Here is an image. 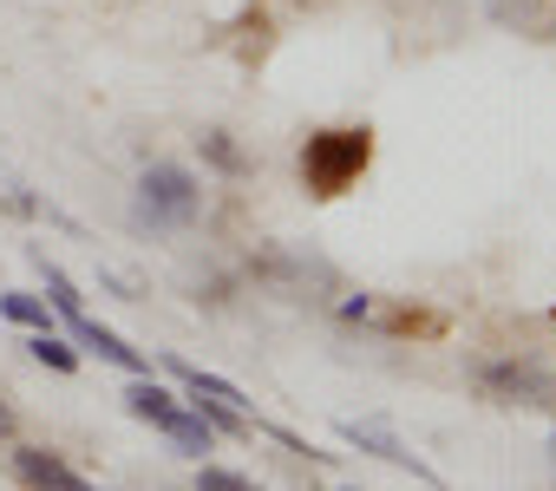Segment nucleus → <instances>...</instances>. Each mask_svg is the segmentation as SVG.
<instances>
[{"instance_id": "nucleus-4", "label": "nucleus", "mask_w": 556, "mask_h": 491, "mask_svg": "<svg viewBox=\"0 0 556 491\" xmlns=\"http://www.w3.org/2000/svg\"><path fill=\"white\" fill-rule=\"evenodd\" d=\"M125 406H131V419H144V426H157L164 439H177L184 452H197V458L210 452V426L197 419V406H184L177 393H164V387H151L144 374H138V380L125 387Z\"/></svg>"}, {"instance_id": "nucleus-7", "label": "nucleus", "mask_w": 556, "mask_h": 491, "mask_svg": "<svg viewBox=\"0 0 556 491\" xmlns=\"http://www.w3.org/2000/svg\"><path fill=\"white\" fill-rule=\"evenodd\" d=\"M341 439H354V445H367V452H380V458H393V465H406V471H419V478H432L393 432H380V426H341Z\"/></svg>"}, {"instance_id": "nucleus-10", "label": "nucleus", "mask_w": 556, "mask_h": 491, "mask_svg": "<svg viewBox=\"0 0 556 491\" xmlns=\"http://www.w3.org/2000/svg\"><path fill=\"white\" fill-rule=\"evenodd\" d=\"M197 491H255V484H249L242 471H223V465H203V471H197Z\"/></svg>"}, {"instance_id": "nucleus-13", "label": "nucleus", "mask_w": 556, "mask_h": 491, "mask_svg": "<svg viewBox=\"0 0 556 491\" xmlns=\"http://www.w3.org/2000/svg\"><path fill=\"white\" fill-rule=\"evenodd\" d=\"M0 439H14V413L8 406H0Z\"/></svg>"}, {"instance_id": "nucleus-1", "label": "nucleus", "mask_w": 556, "mask_h": 491, "mask_svg": "<svg viewBox=\"0 0 556 491\" xmlns=\"http://www.w3.org/2000/svg\"><path fill=\"white\" fill-rule=\"evenodd\" d=\"M367 164H374V131L367 125H328V131H308V144H302L308 197H341L348 184H361Z\"/></svg>"}, {"instance_id": "nucleus-3", "label": "nucleus", "mask_w": 556, "mask_h": 491, "mask_svg": "<svg viewBox=\"0 0 556 491\" xmlns=\"http://www.w3.org/2000/svg\"><path fill=\"white\" fill-rule=\"evenodd\" d=\"M197 210H203V190H197V177H190L184 164H151V171L138 177V203H131L138 229L170 236V229H190Z\"/></svg>"}, {"instance_id": "nucleus-9", "label": "nucleus", "mask_w": 556, "mask_h": 491, "mask_svg": "<svg viewBox=\"0 0 556 491\" xmlns=\"http://www.w3.org/2000/svg\"><path fill=\"white\" fill-rule=\"evenodd\" d=\"M27 354L40 361V367H53V374H79V354L53 335V328H40V335H27Z\"/></svg>"}, {"instance_id": "nucleus-2", "label": "nucleus", "mask_w": 556, "mask_h": 491, "mask_svg": "<svg viewBox=\"0 0 556 491\" xmlns=\"http://www.w3.org/2000/svg\"><path fill=\"white\" fill-rule=\"evenodd\" d=\"M40 276H47L53 315L73 328V341H79V348H92L99 361H112V367H125V374H151V354H144V348H131L125 335H112V328H99V322L86 315V302H79V289H73V276H66V269H53V263L40 256Z\"/></svg>"}, {"instance_id": "nucleus-5", "label": "nucleus", "mask_w": 556, "mask_h": 491, "mask_svg": "<svg viewBox=\"0 0 556 491\" xmlns=\"http://www.w3.org/2000/svg\"><path fill=\"white\" fill-rule=\"evenodd\" d=\"M478 387L497 393V400H523V406L556 400V380H549L536 361H491V367H478Z\"/></svg>"}, {"instance_id": "nucleus-12", "label": "nucleus", "mask_w": 556, "mask_h": 491, "mask_svg": "<svg viewBox=\"0 0 556 491\" xmlns=\"http://www.w3.org/2000/svg\"><path fill=\"white\" fill-rule=\"evenodd\" d=\"M491 14H497V21H536L543 0H491Z\"/></svg>"}, {"instance_id": "nucleus-14", "label": "nucleus", "mask_w": 556, "mask_h": 491, "mask_svg": "<svg viewBox=\"0 0 556 491\" xmlns=\"http://www.w3.org/2000/svg\"><path fill=\"white\" fill-rule=\"evenodd\" d=\"M341 491H361V484H341Z\"/></svg>"}, {"instance_id": "nucleus-6", "label": "nucleus", "mask_w": 556, "mask_h": 491, "mask_svg": "<svg viewBox=\"0 0 556 491\" xmlns=\"http://www.w3.org/2000/svg\"><path fill=\"white\" fill-rule=\"evenodd\" d=\"M14 478H21L27 491H92V484H86L60 452H47V445H21V452H14Z\"/></svg>"}, {"instance_id": "nucleus-8", "label": "nucleus", "mask_w": 556, "mask_h": 491, "mask_svg": "<svg viewBox=\"0 0 556 491\" xmlns=\"http://www.w3.org/2000/svg\"><path fill=\"white\" fill-rule=\"evenodd\" d=\"M0 315H8L14 328H34V335H40V328H53V309H47L40 295H21V289L0 295Z\"/></svg>"}, {"instance_id": "nucleus-11", "label": "nucleus", "mask_w": 556, "mask_h": 491, "mask_svg": "<svg viewBox=\"0 0 556 491\" xmlns=\"http://www.w3.org/2000/svg\"><path fill=\"white\" fill-rule=\"evenodd\" d=\"M203 151H210V164H223V171H242V151H236L223 131H210V138H203Z\"/></svg>"}]
</instances>
